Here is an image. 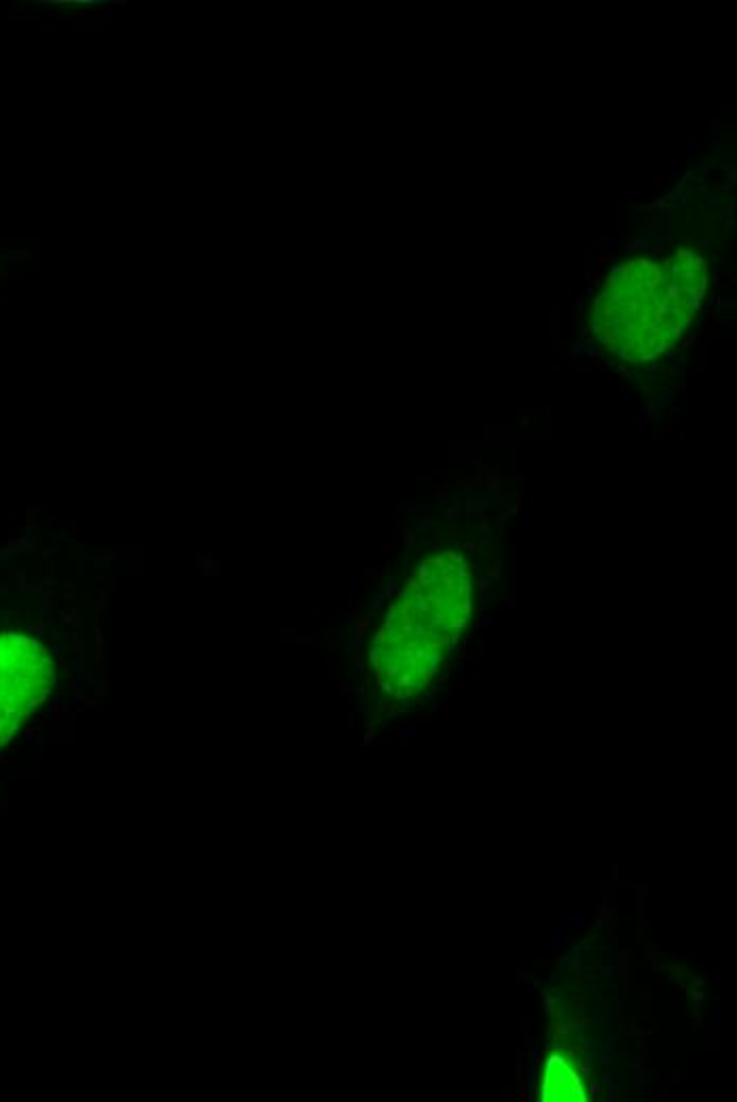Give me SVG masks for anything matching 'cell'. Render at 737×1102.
<instances>
[{
    "instance_id": "cell-9",
    "label": "cell",
    "mask_w": 737,
    "mask_h": 1102,
    "mask_svg": "<svg viewBox=\"0 0 737 1102\" xmlns=\"http://www.w3.org/2000/svg\"><path fill=\"white\" fill-rule=\"evenodd\" d=\"M45 20H47V22H58L60 17H58V15H45Z\"/></svg>"
},
{
    "instance_id": "cell-6",
    "label": "cell",
    "mask_w": 737,
    "mask_h": 1102,
    "mask_svg": "<svg viewBox=\"0 0 737 1102\" xmlns=\"http://www.w3.org/2000/svg\"><path fill=\"white\" fill-rule=\"evenodd\" d=\"M600 284H602V272H600V268H598L596 272H593V276H591V287H589V289H596V287H600Z\"/></svg>"
},
{
    "instance_id": "cell-2",
    "label": "cell",
    "mask_w": 737,
    "mask_h": 1102,
    "mask_svg": "<svg viewBox=\"0 0 737 1102\" xmlns=\"http://www.w3.org/2000/svg\"><path fill=\"white\" fill-rule=\"evenodd\" d=\"M53 679V662L39 641L15 632L0 634V749L45 702Z\"/></svg>"
},
{
    "instance_id": "cell-1",
    "label": "cell",
    "mask_w": 737,
    "mask_h": 1102,
    "mask_svg": "<svg viewBox=\"0 0 737 1102\" xmlns=\"http://www.w3.org/2000/svg\"><path fill=\"white\" fill-rule=\"evenodd\" d=\"M469 615V571L456 554L430 558L388 613L373 649L382 689L409 698L435 672L439 649L458 636Z\"/></svg>"
},
{
    "instance_id": "cell-3",
    "label": "cell",
    "mask_w": 737,
    "mask_h": 1102,
    "mask_svg": "<svg viewBox=\"0 0 737 1102\" xmlns=\"http://www.w3.org/2000/svg\"><path fill=\"white\" fill-rule=\"evenodd\" d=\"M543 1098L545 1100H585L579 1077L568 1069L562 1058H551L547 1062Z\"/></svg>"
},
{
    "instance_id": "cell-10",
    "label": "cell",
    "mask_w": 737,
    "mask_h": 1102,
    "mask_svg": "<svg viewBox=\"0 0 737 1102\" xmlns=\"http://www.w3.org/2000/svg\"><path fill=\"white\" fill-rule=\"evenodd\" d=\"M712 126H714V128H712V134H718V126H721V123H718V121H712Z\"/></svg>"
},
{
    "instance_id": "cell-7",
    "label": "cell",
    "mask_w": 737,
    "mask_h": 1102,
    "mask_svg": "<svg viewBox=\"0 0 737 1102\" xmlns=\"http://www.w3.org/2000/svg\"><path fill=\"white\" fill-rule=\"evenodd\" d=\"M661 187H663V181H661V176L657 174V176H653V181H651V189H653V191H659Z\"/></svg>"
},
{
    "instance_id": "cell-5",
    "label": "cell",
    "mask_w": 737,
    "mask_h": 1102,
    "mask_svg": "<svg viewBox=\"0 0 737 1102\" xmlns=\"http://www.w3.org/2000/svg\"><path fill=\"white\" fill-rule=\"evenodd\" d=\"M77 24H79V26L94 24V17H92V15H85V13H79V15H77Z\"/></svg>"
},
{
    "instance_id": "cell-8",
    "label": "cell",
    "mask_w": 737,
    "mask_h": 1102,
    "mask_svg": "<svg viewBox=\"0 0 737 1102\" xmlns=\"http://www.w3.org/2000/svg\"><path fill=\"white\" fill-rule=\"evenodd\" d=\"M665 248H668L665 244H653V255H663Z\"/></svg>"
},
{
    "instance_id": "cell-4",
    "label": "cell",
    "mask_w": 737,
    "mask_h": 1102,
    "mask_svg": "<svg viewBox=\"0 0 737 1102\" xmlns=\"http://www.w3.org/2000/svg\"><path fill=\"white\" fill-rule=\"evenodd\" d=\"M613 257H615L613 248H602V251H598V255H596V261H598V265H604L608 259H613Z\"/></svg>"
}]
</instances>
